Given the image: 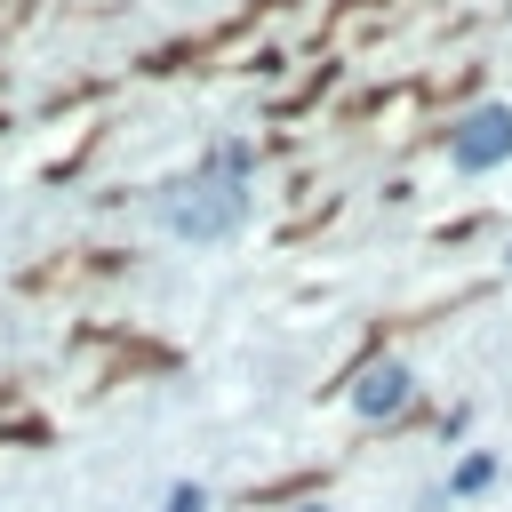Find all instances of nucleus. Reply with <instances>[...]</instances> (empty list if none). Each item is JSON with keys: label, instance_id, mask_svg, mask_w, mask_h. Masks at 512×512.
<instances>
[{"label": "nucleus", "instance_id": "obj_2", "mask_svg": "<svg viewBox=\"0 0 512 512\" xmlns=\"http://www.w3.org/2000/svg\"><path fill=\"white\" fill-rule=\"evenodd\" d=\"M448 152H456V168H464V176L504 168V160H512V104H480V112H464V120H456V136H448Z\"/></svg>", "mask_w": 512, "mask_h": 512}, {"label": "nucleus", "instance_id": "obj_1", "mask_svg": "<svg viewBox=\"0 0 512 512\" xmlns=\"http://www.w3.org/2000/svg\"><path fill=\"white\" fill-rule=\"evenodd\" d=\"M240 216H248V184H224V176H208V168H192L184 184L160 192V232H176V240H192V248L240 232Z\"/></svg>", "mask_w": 512, "mask_h": 512}, {"label": "nucleus", "instance_id": "obj_4", "mask_svg": "<svg viewBox=\"0 0 512 512\" xmlns=\"http://www.w3.org/2000/svg\"><path fill=\"white\" fill-rule=\"evenodd\" d=\"M208 176H224V184H248L256 176V144L248 136H224V144H208V160H200Z\"/></svg>", "mask_w": 512, "mask_h": 512}, {"label": "nucleus", "instance_id": "obj_6", "mask_svg": "<svg viewBox=\"0 0 512 512\" xmlns=\"http://www.w3.org/2000/svg\"><path fill=\"white\" fill-rule=\"evenodd\" d=\"M160 512H208V488H200V480H176V488H168V504H160Z\"/></svg>", "mask_w": 512, "mask_h": 512}, {"label": "nucleus", "instance_id": "obj_7", "mask_svg": "<svg viewBox=\"0 0 512 512\" xmlns=\"http://www.w3.org/2000/svg\"><path fill=\"white\" fill-rule=\"evenodd\" d=\"M296 512H336V504H296Z\"/></svg>", "mask_w": 512, "mask_h": 512}, {"label": "nucleus", "instance_id": "obj_3", "mask_svg": "<svg viewBox=\"0 0 512 512\" xmlns=\"http://www.w3.org/2000/svg\"><path fill=\"white\" fill-rule=\"evenodd\" d=\"M408 400H416V368H408V360H368V368L352 376V416H368V424L400 416Z\"/></svg>", "mask_w": 512, "mask_h": 512}, {"label": "nucleus", "instance_id": "obj_5", "mask_svg": "<svg viewBox=\"0 0 512 512\" xmlns=\"http://www.w3.org/2000/svg\"><path fill=\"white\" fill-rule=\"evenodd\" d=\"M496 472H504V464H496L488 448H472V456L448 472V488H456V496H488V488H496Z\"/></svg>", "mask_w": 512, "mask_h": 512}]
</instances>
